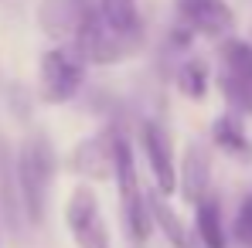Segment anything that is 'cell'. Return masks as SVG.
Segmentation results:
<instances>
[{
  "mask_svg": "<svg viewBox=\"0 0 252 248\" xmlns=\"http://www.w3.org/2000/svg\"><path fill=\"white\" fill-rule=\"evenodd\" d=\"M58 170L55 146L44 133H28L21 150H17V187H21V204L28 224H44L48 218V197H51V180Z\"/></svg>",
  "mask_w": 252,
  "mask_h": 248,
  "instance_id": "1",
  "label": "cell"
},
{
  "mask_svg": "<svg viewBox=\"0 0 252 248\" xmlns=\"http://www.w3.org/2000/svg\"><path fill=\"white\" fill-rule=\"evenodd\" d=\"M85 82V61L82 55L68 44H55L41 55V65H38V92H41L44 102L58 106V102H68Z\"/></svg>",
  "mask_w": 252,
  "mask_h": 248,
  "instance_id": "2",
  "label": "cell"
},
{
  "mask_svg": "<svg viewBox=\"0 0 252 248\" xmlns=\"http://www.w3.org/2000/svg\"><path fill=\"white\" fill-rule=\"evenodd\" d=\"M218 55H221L218 88H221L225 102L232 106V112L252 116V44L242 38H228V41H221Z\"/></svg>",
  "mask_w": 252,
  "mask_h": 248,
  "instance_id": "3",
  "label": "cell"
},
{
  "mask_svg": "<svg viewBox=\"0 0 252 248\" xmlns=\"http://www.w3.org/2000/svg\"><path fill=\"white\" fill-rule=\"evenodd\" d=\"M65 224L75 238L79 248H113L109 242V228L102 221V207H99V197L89 184H79L68 201H65Z\"/></svg>",
  "mask_w": 252,
  "mask_h": 248,
  "instance_id": "4",
  "label": "cell"
},
{
  "mask_svg": "<svg viewBox=\"0 0 252 248\" xmlns=\"http://www.w3.org/2000/svg\"><path fill=\"white\" fill-rule=\"evenodd\" d=\"M116 136L120 129H102L75 146L72 166L85 180H116Z\"/></svg>",
  "mask_w": 252,
  "mask_h": 248,
  "instance_id": "5",
  "label": "cell"
},
{
  "mask_svg": "<svg viewBox=\"0 0 252 248\" xmlns=\"http://www.w3.org/2000/svg\"><path fill=\"white\" fill-rule=\"evenodd\" d=\"M177 3V17L191 34H205V38H221L235 28V10L228 7V0H174Z\"/></svg>",
  "mask_w": 252,
  "mask_h": 248,
  "instance_id": "6",
  "label": "cell"
},
{
  "mask_svg": "<svg viewBox=\"0 0 252 248\" xmlns=\"http://www.w3.org/2000/svg\"><path fill=\"white\" fill-rule=\"evenodd\" d=\"M140 146H143V157L150 164V173L157 180V194L170 197L174 187H177V166H174V153H170V136L160 129L157 123H140Z\"/></svg>",
  "mask_w": 252,
  "mask_h": 248,
  "instance_id": "7",
  "label": "cell"
},
{
  "mask_svg": "<svg viewBox=\"0 0 252 248\" xmlns=\"http://www.w3.org/2000/svg\"><path fill=\"white\" fill-rule=\"evenodd\" d=\"M0 218L7 224V231H21V218H24V204H21V187H17V157H10L7 143H0Z\"/></svg>",
  "mask_w": 252,
  "mask_h": 248,
  "instance_id": "8",
  "label": "cell"
},
{
  "mask_svg": "<svg viewBox=\"0 0 252 248\" xmlns=\"http://www.w3.org/2000/svg\"><path fill=\"white\" fill-rule=\"evenodd\" d=\"M85 3L89 0H44L41 10H38V21H41L44 34H51V38H75Z\"/></svg>",
  "mask_w": 252,
  "mask_h": 248,
  "instance_id": "9",
  "label": "cell"
},
{
  "mask_svg": "<svg viewBox=\"0 0 252 248\" xmlns=\"http://www.w3.org/2000/svg\"><path fill=\"white\" fill-rule=\"evenodd\" d=\"M181 166H184L181 170V194H184L188 204H198L201 197H208V170H211L208 150L198 146V143H188Z\"/></svg>",
  "mask_w": 252,
  "mask_h": 248,
  "instance_id": "10",
  "label": "cell"
},
{
  "mask_svg": "<svg viewBox=\"0 0 252 248\" xmlns=\"http://www.w3.org/2000/svg\"><path fill=\"white\" fill-rule=\"evenodd\" d=\"M211 139H215V146L221 153L239 157V160H252V143H249V133H246L239 112H221L211 123Z\"/></svg>",
  "mask_w": 252,
  "mask_h": 248,
  "instance_id": "11",
  "label": "cell"
},
{
  "mask_svg": "<svg viewBox=\"0 0 252 248\" xmlns=\"http://www.w3.org/2000/svg\"><path fill=\"white\" fill-rule=\"evenodd\" d=\"M194 228H198V238L205 248H228L225 228H221V204H218L215 194L201 197L194 204Z\"/></svg>",
  "mask_w": 252,
  "mask_h": 248,
  "instance_id": "12",
  "label": "cell"
},
{
  "mask_svg": "<svg viewBox=\"0 0 252 248\" xmlns=\"http://www.w3.org/2000/svg\"><path fill=\"white\" fill-rule=\"evenodd\" d=\"M150 214H154V228H160L164 231V238H167L174 248H194L191 245V235H188V228H184V221L177 218V211L164 201V194H150Z\"/></svg>",
  "mask_w": 252,
  "mask_h": 248,
  "instance_id": "13",
  "label": "cell"
},
{
  "mask_svg": "<svg viewBox=\"0 0 252 248\" xmlns=\"http://www.w3.org/2000/svg\"><path fill=\"white\" fill-rule=\"evenodd\" d=\"M177 88L188 95V99H205L208 92V65L205 58H188L177 72Z\"/></svg>",
  "mask_w": 252,
  "mask_h": 248,
  "instance_id": "14",
  "label": "cell"
},
{
  "mask_svg": "<svg viewBox=\"0 0 252 248\" xmlns=\"http://www.w3.org/2000/svg\"><path fill=\"white\" fill-rule=\"evenodd\" d=\"M232 238H235L242 248H252V191L239 201L235 221H232Z\"/></svg>",
  "mask_w": 252,
  "mask_h": 248,
  "instance_id": "15",
  "label": "cell"
}]
</instances>
